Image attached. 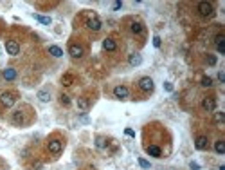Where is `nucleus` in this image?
I'll use <instances>...</instances> for the list:
<instances>
[{"label":"nucleus","mask_w":225,"mask_h":170,"mask_svg":"<svg viewBox=\"0 0 225 170\" xmlns=\"http://www.w3.org/2000/svg\"><path fill=\"white\" fill-rule=\"evenodd\" d=\"M29 112H25V109L24 107H20V109H16L13 114H11V123L16 125V127H24L27 125L29 121H31V116H27Z\"/></svg>","instance_id":"obj_1"},{"label":"nucleus","mask_w":225,"mask_h":170,"mask_svg":"<svg viewBox=\"0 0 225 170\" xmlns=\"http://www.w3.org/2000/svg\"><path fill=\"white\" fill-rule=\"evenodd\" d=\"M16 98H18L16 92H13V91H6V92L0 94V105H2L4 109H9V107H13L14 103H16Z\"/></svg>","instance_id":"obj_2"},{"label":"nucleus","mask_w":225,"mask_h":170,"mask_svg":"<svg viewBox=\"0 0 225 170\" xmlns=\"http://www.w3.org/2000/svg\"><path fill=\"white\" fill-rule=\"evenodd\" d=\"M85 16H87L85 26L90 29V31H95V33H97V31L101 29V26H103V24H101V20H99V16H97V14H94V13H87Z\"/></svg>","instance_id":"obj_3"},{"label":"nucleus","mask_w":225,"mask_h":170,"mask_svg":"<svg viewBox=\"0 0 225 170\" xmlns=\"http://www.w3.org/2000/svg\"><path fill=\"white\" fill-rule=\"evenodd\" d=\"M47 150L54 154V156H58V154H61V150H63V140H60V138H51L49 141H47Z\"/></svg>","instance_id":"obj_4"},{"label":"nucleus","mask_w":225,"mask_h":170,"mask_svg":"<svg viewBox=\"0 0 225 170\" xmlns=\"http://www.w3.org/2000/svg\"><path fill=\"white\" fill-rule=\"evenodd\" d=\"M137 87L146 92V94H149L153 89H155V83H153V80L149 78V76H142V78H139V82H137Z\"/></svg>","instance_id":"obj_5"},{"label":"nucleus","mask_w":225,"mask_h":170,"mask_svg":"<svg viewBox=\"0 0 225 170\" xmlns=\"http://www.w3.org/2000/svg\"><path fill=\"white\" fill-rule=\"evenodd\" d=\"M128 24H130L128 27H130V33H132V34H144L146 27H144V24H142L139 18H130Z\"/></svg>","instance_id":"obj_6"},{"label":"nucleus","mask_w":225,"mask_h":170,"mask_svg":"<svg viewBox=\"0 0 225 170\" xmlns=\"http://www.w3.org/2000/svg\"><path fill=\"white\" fill-rule=\"evenodd\" d=\"M196 11H198L200 16L207 18V16H212V14H214V6L209 4V2H200L198 7H196Z\"/></svg>","instance_id":"obj_7"},{"label":"nucleus","mask_w":225,"mask_h":170,"mask_svg":"<svg viewBox=\"0 0 225 170\" xmlns=\"http://www.w3.org/2000/svg\"><path fill=\"white\" fill-rule=\"evenodd\" d=\"M202 109L205 112H214L216 111V98L214 96H205L202 99Z\"/></svg>","instance_id":"obj_8"},{"label":"nucleus","mask_w":225,"mask_h":170,"mask_svg":"<svg viewBox=\"0 0 225 170\" xmlns=\"http://www.w3.org/2000/svg\"><path fill=\"white\" fill-rule=\"evenodd\" d=\"M68 55L74 58V60H78V58H83L85 49H83V45H80V43H70L68 45Z\"/></svg>","instance_id":"obj_9"},{"label":"nucleus","mask_w":225,"mask_h":170,"mask_svg":"<svg viewBox=\"0 0 225 170\" xmlns=\"http://www.w3.org/2000/svg\"><path fill=\"white\" fill-rule=\"evenodd\" d=\"M6 51H7V55L16 56L20 53V43L16 42V40H6Z\"/></svg>","instance_id":"obj_10"},{"label":"nucleus","mask_w":225,"mask_h":170,"mask_svg":"<svg viewBox=\"0 0 225 170\" xmlns=\"http://www.w3.org/2000/svg\"><path fill=\"white\" fill-rule=\"evenodd\" d=\"M114 96L117 99H126L130 96V91H128V87H124V85H117V87L114 89Z\"/></svg>","instance_id":"obj_11"},{"label":"nucleus","mask_w":225,"mask_h":170,"mask_svg":"<svg viewBox=\"0 0 225 170\" xmlns=\"http://www.w3.org/2000/svg\"><path fill=\"white\" fill-rule=\"evenodd\" d=\"M207 147H209V138L207 136H198L195 140V148L196 150H205Z\"/></svg>","instance_id":"obj_12"},{"label":"nucleus","mask_w":225,"mask_h":170,"mask_svg":"<svg viewBox=\"0 0 225 170\" xmlns=\"http://www.w3.org/2000/svg\"><path fill=\"white\" fill-rule=\"evenodd\" d=\"M103 49H105L106 53H114V51L117 49V43H115L114 38H110V36H108V38L103 40Z\"/></svg>","instance_id":"obj_13"},{"label":"nucleus","mask_w":225,"mask_h":170,"mask_svg":"<svg viewBox=\"0 0 225 170\" xmlns=\"http://www.w3.org/2000/svg\"><path fill=\"white\" fill-rule=\"evenodd\" d=\"M146 152L153 157H162V148H160L159 145H148L146 147Z\"/></svg>","instance_id":"obj_14"},{"label":"nucleus","mask_w":225,"mask_h":170,"mask_svg":"<svg viewBox=\"0 0 225 170\" xmlns=\"http://www.w3.org/2000/svg\"><path fill=\"white\" fill-rule=\"evenodd\" d=\"M74 82H76V76L70 74V72H65V74L61 76V80H60V83L63 85V87H70Z\"/></svg>","instance_id":"obj_15"},{"label":"nucleus","mask_w":225,"mask_h":170,"mask_svg":"<svg viewBox=\"0 0 225 170\" xmlns=\"http://www.w3.org/2000/svg\"><path fill=\"white\" fill-rule=\"evenodd\" d=\"M2 76H4V80H6V82H13V80H16V69L7 67V69H4Z\"/></svg>","instance_id":"obj_16"},{"label":"nucleus","mask_w":225,"mask_h":170,"mask_svg":"<svg viewBox=\"0 0 225 170\" xmlns=\"http://www.w3.org/2000/svg\"><path fill=\"white\" fill-rule=\"evenodd\" d=\"M33 16H34V20H38L40 24H43V26H51V24H52V18H51V16H43V14H38V13H34Z\"/></svg>","instance_id":"obj_17"},{"label":"nucleus","mask_w":225,"mask_h":170,"mask_svg":"<svg viewBox=\"0 0 225 170\" xmlns=\"http://www.w3.org/2000/svg\"><path fill=\"white\" fill-rule=\"evenodd\" d=\"M78 107H80L81 111H87L90 107V99L87 98V96H80L78 98Z\"/></svg>","instance_id":"obj_18"},{"label":"nucleus","mask_w":225,"mask_h":170,"mask_svg":"<svg viewBox=\"0 0 225 170\" xmlns=\"http://www.w3.org/2000/svg\"><path fill=\"white\" fill-rule=\"evenodd\" d=\"M141 63H142V56H141L139 53L130 55V65H132V67H137V65H141Z\"/></svg>","instance_id":"obj_19"},{"label":"nucleus","mask_w":225,"mask_h":170,"mask_svg":"<svg viewBox=\"0 0 225 170\" xmlns=\"http://www.w3.org/2000/svg\"><path fill=\"white\" fill-rule=\"evenodd\" d=\"M38 98H40V101H43V103H49V101H51V92H49L47 89H41V91H38Z\"/></svg>","instance_id":"obj_20"},{"label":"nucleus","mask_w":225,"mask_h":170,"mask_svg":"<svg viewBox=\"0 0 225 170\" xmlns=\"http://www.w3.org/2000/svg\"><path fill=\"white\" fill-rule=\"evenodd\" d=\"M49 55H52L54 58H61L63 56V51H61V47H58V45H51V47H49Z\"/></svg>","instance_id":"obj_21"},{"label":"nucleus","mask_w":225,"mask_h":170,"mask_svg":"<svg viewBox=\"0 0 225 170\" xmlns=\"http://www.w3.org/2000/svg\"><path fill=\"white\" fill-rule=\"evenodd\" d=\"M214 150H216V154H225V141L223 140H216L214 141Z\"/></svg>","instance_id":"obj_22"},{"label":"nucleus","mask_w":225,"mask_h":170,"mask_svg":"<svg viewBox=\"0 0 225 170\" xmlns=\"http://www.w3.org/2000/svg\"><path fill=\"white\" fill-rule=\"evenodd\" d=\"M108 145H110V140L101 138V136H99V138H95V147H97V148H101V150H103V148H106Z\"/></svg>","instance_id":"obj_23"},{"label":"nucleus","mask_w":225,"mask_h":170,"mask_svg":"<svg viewBox=\"0 0 225 170\" xmlns=\"http://www.w3.org/2000/svg\"><path fill=\"white\" fill-rule=\"evenodd\" d=\"M212 121L214 123H218V125H222L225 121V114L223 112H214V116H212Z\"/></svg>","instance_id":"obj_24"},{"label":"nucleus","mask_w":225,"mask_h":170,"mask_svg":"<svg viewBox=\"0 0 225 170\" xmlns=\"http://www.w3.org/2000/svg\"><path fill=\"white\" fill-rule=\"evenodd\" d=\"M200 83H202V87H212V78L211 76H202V80H200Z\"/></svg>","instance_id":"obj_25"},{"label":"nucleus","mask_w":225,"mask_h":170,"mask_svg":"<svg viewBox=\"0 0 225 170\" xmlns=\"http://www.w3.org/2000/svg\"><path fill=\"white\" fill-rule=\"evenodd\" d=\"M70 101H72V99H70L68 94H65V92L60 94V103H61V105H70Z\"/></svg>","instance_id":"obj_26"},{"label":"nucleus","mask_w":225,"mask_h":170,"mask_svg":"<svg viewBox=\"0 0 225 170\" xmlns=\"http://www.w3.org/2000/svg\"><path fill=\"white\" fill-rule=\"evenodd\" d=\"M214 43H216V45L225 43V34H223V33H220V34H216V36H214Z\"/></svg>","instance_id":"obj_27"},{"label":"nucleus","mask_w":225,"mask_h":170,"mask_svg":"<svg viewBox=\"0 0 225 170\" xmlns=\"http://www.w3.org/2000/svg\"><path fill=\"white\" fill-rule=\"evenodd\" d=\"M137 161H139V167H142V168H149V167H151V165H149V161H146L144 157H139Z\"/></svg>","instance_id":"obj_28"},{"label":"nucleus","mask_w":225,"mask_h":170,"mask_svg":"<svg viewBox=\"0 0 225 170\" xmlns=\"http://www.w3.org/2000/svg\"><path fill=\"white\" fill-rule=\"evenodd\" d=\"M205 62H207L209 65H214V63H216V56H214V55H207V58H205Z\"/></svg>","instance_id":"obj_29"},{"label":"nucleus","mask_w":225,"mask_h":170,"mask_svg":"<svg viewBox=\"0 0 225 170\" xmlns=\"http://www.w3.org/2000/svg\"><path fill=\"white\" fill-rule=\"evenodd\" d=\"M216 51H218L220 55H223V53H225V43H220V45H216Z\"/></svg>","instance_id":"obj_30"},{"label":"nucleus","mask_w":225,"mask_h":170,"mask_svg":"<svg viewBox=\"0 0 225 170\" xmlns=\"http://www.w3.org/2000/svg\"><path fill=\"white\" fill-rule=\"evenodd\" d=\"M121 7H122V2H114V7H112V9H114V11H119Z\"/></svg>","instance_id":"obj_31"},{"label":"nucleus","mask_w":225,"mask_h":170,"mask_svg":"<svg viewBox=\"0 0 225 170\" xmlns=\"http://www.w3.org/2000/svg\"><path fill=\"white\" fill-rule=\"evenodd\" d=\"M164 89H166L168 92H171V91H173V83H169V82H166V83H164Z\"/></svg>","instance_id":"obj_32"},{"label":"nucleus","mask_w":225,"mask_h":170,"mask_svg":"<svg viewBox=\"0 0 225 170\" xmlns=\"http://www.w3.org/2000/svg\"><path fill=\"white\" fill-rule=\"evenodd\" d=\"M218 80H220L222 83L225 82V72H223V71H220V72H218Z\"/></svg>","instance_id":"obj_33"},{"label":"nucleus","mask_w":225,"mask_h":170,"mask_svg":"<svg viewBox=\"0 0 225 170\" xmlns=\"http://www.w3.org/2000/svg\"><path fill=\"white\" fill-rule=\"evenodd\" d=\"M153 45H155V47H160V38L159 36H153Z\"/></svg>","instance_id":"obj_34"},{"label":"nucleus","mask_w":225,"mask_h":170,"mask_svg":"<svg viewBox=\"0 0 225 170\" xmlns=\"http://www.w3.org/2000/svg\"><path fill=\"white\" fill-rule=\"evenodd\" d=\"M189 167H191V170H198L200 168L198 163H195V161H191V163H189Z\"/></svg>","instance_id":"obj_35"},{"label":"nucleus","mask_w":225,"mask_h":170,"mask_svg":"<svg viewBox=\"0 0 225 170\" xmlns=\"http://www.w3.org/2000/svg\"><path fill=\"white\" fill-rule=\"evenodd\" d=\"M124 132H126V134H128V136H130V138H135V132H133L132 128H126V130H124Z\"/></svg>","instance_id":"obj_36"}]
</instances>
